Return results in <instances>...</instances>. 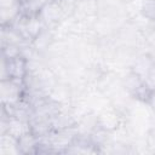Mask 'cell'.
Listing matches in <instances>:
<instances>
[{"mask_svg":"<svg viewBox=\"0 0 155 155\" xmlns=\"http://www.w3.org/2000/svg\"><path fill=\"white\" fill-rule=\"evenodd\" d=\"M29 71V61L21 56L15 58L1 57V80H24Z\"/></svg>","mask_w":155,"mask_h":155,"instance_id":"obj_1","label":"cell"},{"mask_svg":"<svg viewBox=\"0 0 155 155\" xmlns=\"http://www.w3.org/2000/svg\"><path fill=\"white\" fill-rule=\"evenodd\" d=\"M28 124H29V131L33 134H35L38 138L46 137L53 131L51 117H48V116L31 114L30 119L28 120Z\"/></svg>","mask_w":155,"mask_h":155,"instance_id":"obj_2","label":"cell"},{"mask_svg":"<svg viewBox=\"0 0 155 155\" xmlns=\"http://www.w3.org/2000/svg\"><path fill=\"white\" fill-rule=\"evenodd\" d=\"M97 126L108 131L114 132L121 126V115L116 109L103 110L97 115Z\"/></svg>","mask_w":155,"mask_h":155,"instance_id":"obj_3","label":"cell"},{"mask_svg":"<svg viewBox=\"0 0 155 155\" xmlns=\"http://www.w3.org/2000/svg\"><path fill=\"white\" fill-rule=\"evenodd\" d=\"M63 17H65V15L59 2H54V1H48L40 13V18L42 19L46 27H52L58 24L63 19Z\"/></svg>","mask_w":155,"mask_h":155,"instance_id":"obj_4","label":"cell"},{"mask_svg":"<svg viewBox=\"0 0 155 155\" xmlns=\"http://www.w3.org/2000/svg\"><path fill=\"white\" fill-rule=\"evenodd\" d=\"M50 0H19L18 1V15L21 18L39 17L42 8Z\"/></svg>","mask_w":155,"mask_h":155,"instance_id":"obj_5","label":"cell"},{"mask_svg":"<svg viewBox=\"0 0 155 155\" xmlns=\"http://www.w3.org/2000/svg\"><path fill=\"white\" fill-rule=\"evenodd\" d=\"M39 145V138L33 134L30 131L24 132L17 138V150L21 155L36 154Z\"/></svg>","mask_w":155,"mask_h":155,"instance_id":"obj_6","label":"cell"},{"mask_svg":"<svg viewBox=\"0 0 155 155\" xmlns=\"http://www.w3.org/2000/svg\"><path fill=\"white\" fill-rule=\"evenodd\" d=\"M154 62H155V57L151 53H142L134 58L131 65V70L145 80Z\"/></svg>","mask_w":155,"mask_h":155,"instance_id":"obj_7","label":"cell"},{"mask_svg":"<svg viewBox=\"0 0 155 155\" xmlns=\"http://www.w3.org/2000/svg\"><path fill=\"white\" fill-rule=\"evenodd\" d=\"M144 82H145V80H144L142 76H139V75L136 74L134 71L130 70L128 74L122 79V87H124V90H125L130 96H132Z\"/></svg>","mask_w":155,"mask_h":155,"instance_id":"obj_8","label":"cell"},{"mask_svg":"<svg viewBox=\"0 0 155 155\" xmlns=\"http://www.w3.org/2000/svg\"><path fill=\"white\" fill-rule=\"evenodd\" d=\"M53 41V35L52 33L48 30V28L46 27L31 42L33 47L35 48V51H44V50H47Z\"/></svg>","mask_w":155,"mask_h":155,"instance_id":"obj_9","label":"cell"},{"mask_svg":"<svg viewBox=\"0 0 155 155\" xmlns=\"http://www.w3.org/2000/svg\"><path fill=\"white\" fill-rule=\"evenodd\" d=\"M140 16L149 22H155V0L142 1Z\"/></svg>","mask_w":155,"mask_h":155,"instance_id":"obj_10","label":"cell"},{"mask_svg":"<svg viewBox=\"0 0 155 155\" xmlns=\"http://www.w3.org/2000/svg\"><path fill=\"white\" fill-rule=\"evenodd\" d=\"M145 82H147L153 90L155 88V62H154V64L151 65V68H150V70H149V74H148L147 79H145Z\"/></svg>","mask_w":155,"mask_h":155,"instance_id":"obj_11","label":"cell"},{"mask_svg":"<svg viewBox=\"0 0 155 155\" xmlns=\"http://www.w3.org/2000/svg\"><path fill=\"white\" fill-rule=\"evenodd\" d=\"M149 107H150V109L155 113V88L153 90V92H151V94H150V97H149V101H148V103H147Z\"/></svg>","mask_w":155,"mask_h":155,"instance_id":"obj_12","label":"cell"},{"mask_svg":"<svg viewBox=\"0 0 155 155\" xmlns=\"http://www.w3.org/2000/svg\"><path fill=\"white\" fill-rule=\"evenodd\" d=\"M50 1H54V2H61L62 0H50Z\"/></svg>","mask_w":155,"mask_h":155,"instance_id":"obj_13","label":"cell"},{"mask_svg":"<svg viewBox=\"0 0 155 155\" xmlns=\"http://www.w3.org/2000/svg\"><path fill=\"white\" fill-rule=\"evenodd\" d=\"M15 1H17V2H18V1H19V0H15Z\"/></svg>","mask_w":155,"mask_h":155,"instance_id":"obj_14","label":"cell"}]
</instances>
